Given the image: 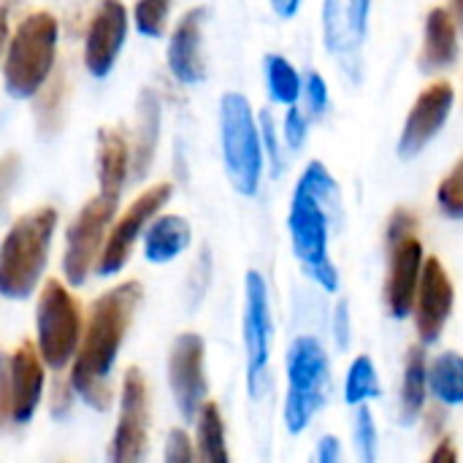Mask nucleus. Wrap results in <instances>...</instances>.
<instances>
[{"instance_id":"nucleus-1","label":"nucleus","mask_w":463,"mask_h":463,"mask_svg":"<svg viewBox=\"0 0 463 463\" xmlns=\"http://www.w3.org/2000/svg\"><path fill=\"white\" fill-rule=\"evenodd\" d=\"M138 304H141V282L130 279L106 290L90 307L87 323L81 328L79 350L73 355L71 385L98 412L109 410L111 404L109 374L130 331Z\"/></svg>"},{"instance_id":"nucleus-2","label":"nucleus","mask_w":463,"mask_h":463,"mask_svg":"<svg viewBox=\"0 0 463 463\" xmlns=\"http://www.w3.org/2000/svg\"><path fill=\"white\" fill-rule=\"evenodd\" d=\"M334 220H339L336 182L320 160H312L296 184L288 228L304 271L328 293L339 288V274L328 258V231Z\"/></svg>"},{"instance_id":"nucleus-3","label":"nucleus","mask_w":463,"mask_h":463,"mask_svg":"<svg viewBox=\"0 0 463 463\" xmlns=\"http://www.w3.org/2000/svg\"><path fill=\"white\" fill-rule=\"evenodd\" d=\"M57 212L52 206L22 214L0 244V296L27 298L49 260Z\"/></svg>"},{"instance_id":"nucleus-4","label":"nucleus","mask_w":463,"mask_h":463,"mask_svg":"<svg viewBox=\"0 0 463 463\" xmlns=\"http://www.w3.org/2000/svg\"><path fill=\"white\" fill-rule=\"evenodd\" d=\"M57 19L49 11L27 14L5 41L3 81L11 98H33L54 73Z\"/></svg>"},{"instance_id":"nucleus-5","label":"nucleus","mask_w":463,"mask_h":463,"mask_svg":"<svg viewBox=\"0 0 463 463\" xmlns=\"http://www.w3.org/2000/svg\"><path fill=\"white\" fill-rule=\"evenodd\" d=\"M331 393L328 355L312 336H301L288 350V399L285 426L290 434H301L312 415L326 404Z\"/></svg>"},{"instance_id":"nucleus-6","label":"nucleus","mask_w":463,"mask_h":463,"mask_svg":"<svg viewBox=\"0 0 463 463\" xmlns=\"http://www.w3.org/2000/svg\"><path fill=\"white\" fill-rule=\"evenodd\" d=\"M222 157L231 184L241 195H255L263 174L260 130L252 119V109L244 95L228 92L220 103Z\"/></svg>"},{"instance_id":"nucleus-7","label":"nucleus","mask_w":463,"mask_h":463,"mask_svg":"<svg viewBox=\"0 0 463 463\" xmlns=\"http://www.w3.org/2000/svg\"><path fill=\"white\" fill-rule=\"evenodd\" d=\"M81 339V309L60 279H46L35 307V347L46 366L62 369L73 361Z\"/></svg>"},{"instance_id":"nucleus-8","label":"nucleus","mask_w":463,"mask_h":463,"mask_svg":"<svg viewBox=\"0 0 463 463\" xmlns=\"http://www.w3.org/2000/svg\"><path fill=\"white\" fill-rule=\"evenodd\" d=\"M43 383V358L30 342L0 355V426L30 423L41 404Z\"/></svg>"},{"instance_id":"nucleus-9","label":"nucleus","mask_w":463,"mask_h":463,"mask_svg":"<svg viewBox=\"0 0 463 463\" xmlns=\"http://www.w3.org/2000/svg\"><path fill=\"white\" fill-rule=\"evenodd\" d=\"M117 201L119 198H109L98 193L90 203H84V209L71 222L65 236V258H62V274L71 285H84L90 269L98 263V255L106 241V231L117 214Z\"/></svg>"},{"instance_id":"nucleus-10","label":"nucleus","mask_w":463,"mask_h":463,"mask_svg":"<svg viewBox=\"0 0 463 463\" xmlns=\"http://www.w3.org/2000/svg\"><path fill=\"white\" fill-rule=\"evenodd\" d=\"M171 193H174V187H171L168 182L149 187V190L141 193V195L128 206V212L109 228L106 241H103V250H100L98 263H95V269H98L100 277H111V274H117V271L128 263L136 239H138V236L144 233V228L157 217V212L168 203Z\"/></svg>"},{"instance_id":"nucleus-11","label":"nucleus","mask_w":463,"mask_h":463,"mask_svg":"<svg viewBox=\"0 0 463 463\" xmlns=\"http://www.w3.org/2000/svg\"><path fill=\"white\" fill-rule=\"evenodd\" d=\"M149 445V391L141 369L130 366L122 380L119 420L114 429L109 458L114 463L141 461Z\"/></svg>"},{"instance_id":"nucleus-12","label":"nucleus","mask_w":463,"mask_h":463,"mask_svg":"<svg viewBox=\"0 0 463 463\" xmlns=\"http://www.w3.org/2000/svg\"><path fill=\"white\" fill-rule=\"evenodd\" d=\"M168 385L174 402L184 420H195L206 399V374H203V342L198 334H182L168 355Z\"/></svg>"},{"instance_id":"nucleus-13","label":"nucleus","mask_w":463,"mask_h":463,"mask_svg":"<svg viewBox=\"0 0 463 463\" xmlns=\"http://www.w3.org/2000/svg\"><path fill=\"white\" fill-rule=\"evenodd\" d=\"M453 98L456 92L448 81H434L418 95L399 138V155L404 160H412L415 155H420L429 146V141L445 128L448 114L453 109Z\"/></svg>"},{"instance_id":"nucleus-14","label":"nucleus","mask_w":463,"mask_h":463,"mask_svg":"<svg viewBox=\"0 0 463 463\" xmlns=\"http://www.w3.org/2000/svg\"><path fill=\"white\" fill-rule=\"evenodd\" d=\"M453 282L445 271V266L439 263V258H426L423 260V271H420V282H418V293H415V328L420 342L431 345L439 339L450 312H453Z\"/></svg>"},{"instance_id":"nucleus-15","label":"nucleus","mask_w":463,"mask_h":463,"mask_svg":"<svg viewBox=\"0 0 463 463\" xmlns=\"http://www.w3.org/2000/svg\"><path fill=\"white\" fill-rule=\"evenodd\" d=\"M423 244L415 233L388 241V279L385 304L391 317H407L415 304L420 271H423Z\"/></svg>"},{"instance_id":"nucleus-16","label":"nucleus","mask_w":463,"mask_h":463,"mask_svg":"<svg viewBox=\"0 0 463 463\" xmlns=\"http://www.w3.org/2000/svg\"><path fill=\"white\" fill-rule=\"evenodd\" d=\"M128 35V8L122 0H100L84 38V65L92 76L103 79L125 43Z\"/></svg>"},{"instance_id":"nucleus-17","label":"nucleus","mask_w":463,"mask_h":463,"mask_svg":"<svg viewBox=\"0 0 463 463\" xmlns=\"http://www.w3.org/2000/svg\"><path fill=\"white\" fill-rule=\"evenodd\" d=\"M247 288V309H244V347H247V385L250 393L258 396V383L269 364V336H271V315H269V290L258 271H250L244 279Z\"/></svg>"},{"instance_id":"nucleus-18","label":"nucleus","mask_w":463,"mask_h":463,"mask_svg":"<svg viewBox=\"0 0 463 463\" xmlns=\"http://www.w3.org/2000/svg\"><path fill=\"white\" fill-rule=\"evenodd\" d=\"M203 8H190L171 33L168 41V68L182 84H198L203 79V57H201V27Z\"/></svg>"},{"instance_id":"nucleus-19","label":"nucleus","mask_w":463,"mask_h":463,"mask_svg":"<svg viewBox=\"0 0 463 463\" xmlns=\"http://www.w3.org/2000/svg\"><path fill=\"white\" fill-rule=\"evenodd\" d=\"M130 171V146L119 128L98 130V193L119 198Z\"/></svg>"},{"instance_id":"nucleus-20","label":"nucleus","mask_w":463,"mask_h":463,"mask_svg":"<svg viewBox=\"0 0 463 463\" xmlns=\"http://www.w3.org/2000/svg\"><path fill=\"white\" fill-rule=\"evenodd\" d=\"M458 57V24L448 8H434L426 19V38L420 49V68L426 73L453 65Z\"/></svg>"},{"instance_id":"nucleus-21","label":"nucleus","mask_w":463,"mask_h":463,"mask_svg":"<svg viewBox=\"0 0 463 463\" xmlns=\"http://www.w3.org/2000/svg\"><path fill=\"white\" fill-rule=\"evenodd\" d=\"M193 233L184 217L179 214H163L155 217L146 225V236H144V255L149 263H168L174 258H179L187 244H190Z\"/></svg>"},{"instance_id":"nucleus-22","label":"nucleus","mask_w":463,"mask_h":463,"mask_svg":"<svg viewBox=\"0 0 463 463\" xmlns=\"http://www.w3.org/2000/svg\"><path fill=\"white\" fill-rule=\"evenodd\" d=\"M160 138V103L152 92H141L138 98V125H136V146H133V176L144 179L152 168L155 149Z\"/></svg>"},{"instance_id":"nucleus-23","label":"nucleus","mask_w":463,"mask_h":463,"mask_svg":"<svg viewBox=\"0 0 463 463\" xmlns=\"http://www.w3.org/2000/svg\"><path fill=\"white\" fill-rule=\"evenodd\" d=\"M429 391V364L420 347H410L404 364V385H402V423H415L423 412Z\"/></svg>"},{"instance_id":"nucleus-24","label":"nucleus","mask_w":463,"mask_h":463,"mask_svg":"<svg viewBox=\"0 0 463 463\" xmlns=\"http://www.w3.org/2000/svg\"><path fill=\"white\" fill-rule=\"evenodd\" d=\"M195 458L206 463L228 461V448H225V426L220 407L214 402H203V407L195 415Z\"/></svg>"},{"instance_id":"nucleus-25","label":"nucleus","mask_w":463,"mask_h":463,"mask_svg":"<svg viewBox=\"0 0 463 463\" xmlns=\"http://www.w3.org/2000/svg\"><path fill=\"white\" fill-rule=\"evenodd\" d=\"M65 71H54L46 84L35 92V125L38 133L43 136H54L62 125V106H65Z\"/></svg>"},{"instance_id":"nucleus-26","label":"nucleus","mask_w":463,"mask_h":463,"mask_svg":"<svg viewBox=\"0 0 463 463\" xmlns=\"http://www.w3.org/2000/svg\"><path fill=\"white\" fill-rule=\"evenodd\" d=\"M429 388L442 404H463V358L458 353H442L429 366Z\"/></svg>"},{"instance_id":"nucleus-27","label":"nucleus","mask_w":463,"mask_h":463,"mask_svg":"<svg viewBox=\"0 0 463 463\" xmlns=\"http://www.w3.org/2000/svg\"><path fill=\"white\" fill-rule=\"evenodd\" d=\"M266 81H269V92H271V98L277 103L293 106L301 98V76L279 54H269L266 57Z\"/></svg>"},{"instance_id":"nucleus-28","label":"nucleus","mask_w":463,"mask_h":463,"mask_svg":"<svg viewBox=\"0 0 463 463\" xmlns=\"http://www.w3.org/2000/svg\"><path fill=\"white\" fill-rule=\"evenodd\" d=\"M323 38H326V46L331 54H339L342 60H347L350 41H355V38L347 24L345 0H323Z\"/></svg>"},{"instance_id":"nucleus-29","label":"nucleus","mask_w":463,"mask_h":463,"mask_svg":"<svg viewBox=\"0 0 463 463\" xmlns=\"http://www.w3.org/2000/svg\"><path fill=\"white\" fill-rule=\"evenodd\" d=\"M380 396V383H377V372L372 366V361L366 355L355 358L350 372H347V383H345V402L347 404H364L366 399H377Z\"/></svg>"},{"instance_id":"nucleus-30","label":"nucleus","mask_w":463,"mask_h":463,"mask_svg":"<svg viewBox=\"0 0 463 463\" xmlns=\"http://www.w3.org/2000/svg\"><path fill=\"white\" fill-rule=\"evenodd\" d=\"M171 11V0H136L133 5V19L141 35L160 38L165 30V19Z\"/></svg>"},{"instance_id":"nucleus-31","label":"nucleus","mask_w":463,"mask_h":463,"mask_svg":"<svg viewBox=\"0 0 463 463\" xmlns=\"http://www.w3.org/2000/svg\"><path fill=\"white\" fill-rule=\"evenodd\" d=\"M437 203L450 220H463V157L453 165V171L439 182Z\"/></svg>"},{"instance_id":"nucleus-32","label":"nucleus","mask_w":463,"mask_h":463,"mask_svg":"<svg viewBox=\"0 0 463 463\" xmlns=\"http://www.w3.org/2000/svg\"><path fill=\"white\" fill-rule=\"evenodd\" d=\"M355 445H358L364 463H372L377 458V429H374L372 412L366 407H361L355 415Z\"/></svg>"},{"instance_id":"nucleus-33","label":"nucleus","mask_w":463,"mask_h":463,"mask_svg":"<svg viewBox=\"0 0 463 463\" xmlns=\"http://www.w3.org/2000/svg\"><path fill=\"white\" fill-rule=\"evenodd\" d=\"M301 95H304V103H307V114L309 117H320L326 114L328 109V87L323 81V76L317 71H309L304 84H301Z\"/></svg>"},{"instance_id":"nucleus-34","label":"nucleus","mask_w":463,"mask_h":463,"mask_svg":"<svg viewBox=\"0 0 463 463\" xmlns=\"http://www.w3.org/2000/svg\"><path fill=\"white\" fill-rule=\"evenodd\" d=\"M19 171H22V157L16 152L0 155V214L5 212L11 201V193L19 182Z\"/></svg>"},{"instance_id":"nucleus-35","label":"nucleus","mask_w":463,"mask_h":463,"mask_svg":"<svg viewBox=\"0 0 463 463\" xmlns=\"http://www.w3.org/2000/svg\"><path fill=\"white\" fill-rule=\"evenodd\" d=\"M193 458H195V450H193L190 437H187L182 429H174V431L168 434V442H165V461L190 463Z\"/></svg>"},{"instance_id":"nucleus-36","label":"nucleus","mask_w":463,"mask_h":463,"mask_svg":"<svg viewBox=\"0 0 463 463\" xmlns=\"http://www.w3.org/2000/svg\"><path fill=\"white\" fill-rule=\"evenodd\" d=\"M307 117L301 114V109L293 103L290 109H288V114H285V141H288V146L290 149H301V144H304V138H307Z\"/></svg>"},{"instance_id":"nucleus-37","label":"nucleus","mask_w":463,"mask_h":463,"mask_svg":"<svg viewBox=\"0 0 463 463\" xmlns=\"http://www.w3.org/2000/svg\"><path fill=\"white\" fill-rule=\"evenodd\" d=\"M369 8H372V0H347V24H350V33L355 41H361L366 35Z\"/></svg>"},{"instance_id":"nucleus-38","label":"nucleus","mask_w":463,"mask_h":463,"mask_svg":"<svg viewBox=\"0 0 463 463\" xmlns=\"http://www.w3.org/2000/svg\"><path fill=\"white\" fill-rule=\"evenodd\" d=\"M415 228H418V217H415L410 209H396V212L391 214V222H388V233H385V239H388V241H393V239L410 236V233H415Z\"/></svg>"},{"instance_id":"nucleus-39","label":"nucleus","mask_w":463,"mask_h":463,"mask_svg":"<svg viewBox=\"0 0 463 463\" xmlns=\"http://www.w3.org/2000/svg\"><path fill=\"white\" fill-rule=\"evenodd\" d=\"M260 138H263V144H266V149H269V160H271L274 174H277L279 165H282V160H279V144H277V133H274V122H271V117H269V111L260 114Z\"/></svg>"},{"instance_id":"nucleus-40","label":"nucleus","mask_w":463,"mask_h":463,"mask_svg":"<svg viewBox=\"0 0 463 463\" xmlns=\"http://www.w3.org/2000/svg\"><path fill=\"white\" fill-rule=\"evenodd\" d=\"M334 334L339 339V345L345 347L347 345V334H350V315H347V301H342L336 307V315H334Z\"/></svg>"},{"instance_id":"nucleus-41","label":"nucleus","mask_w":463,"mask_h":463,"mask_svg":"<svg viewBox=\"0 0 463 463\" xmlns=\"http://www.w3.org/2000/svg\"><path fill=\"white\" fill-rule=\"evenodd\" d=\"M342 458V448L336 437H323L320 448H317V461L320 463H336Z\"/></svg>"},{"instance_id":"nucleus-42","label":"nucleus","mask_w":463,"mask_h":463,"mask_svg":"<svg viewBox=\"0 0 463 463\" xmlns=\"http://www.w3.org/2000/svg\"><path fill=\"white\" fill-rule=\"evenodd\" d=\"M71 391H73V385L68 383V385H62V383H57L54 385V402H52V412L54 415H60V412H65L68 410V404H71Z\"/></svg>"},{"instance_id":"nucleus-43","label":"nucleus","mask_w":463,"mask_h":463,"mask_svg":"<svg viewBox=\"0 0 463 463\" xmlns=\"http://www.w3.org/2000/svg\"><path fill=\"white\" fill-rule=\"evenodd\" d=\"M458 461V453H456V448H453V442L450 439H442L439 445H437V450L431 453V463H456Z\"/></svg>"},{"instance_id":"nucleus-44","label":"nucleus","mask_w":463,"mask_h":463,"mask_svg":"<svg viewBox=\"0 0 463 463\" xmlns=\"http://www.w3.org/2000/svg\"><path fill=\"white\" fill-rule=\"evenodd\" d=\"M14 0H0V54L5 52V41H8V16H11Z\"/></svg>"},{"instance_id":"nucleus-45","label":"nucleus","mask_w":463,"mask_h":463,"mask_svg":"<svg viewBox=\"0 0 463 463\" xmlns=\"http://www.w3.org/2000/svg\"><path fill=\"white\" fill-rule=\"evenodd\" d=\"M271 5H274V11H277L282 19H290V16L298 11L301 0H271Z\"/></svg>"},{"instance_id":"nucleus-46","label":"nucleus","mask_w":463,"mask_h":463,"mask_svg":"<svg viewBox=\"0 0 463 463\" xmlns=\"http://www.w3.org/2000/svg\"><path fill=\"white\" fill-rule=\"evenodd\" d=\"M450 14H453L458 30H463V0H450Z\"/></svg>"}]
</instances>
